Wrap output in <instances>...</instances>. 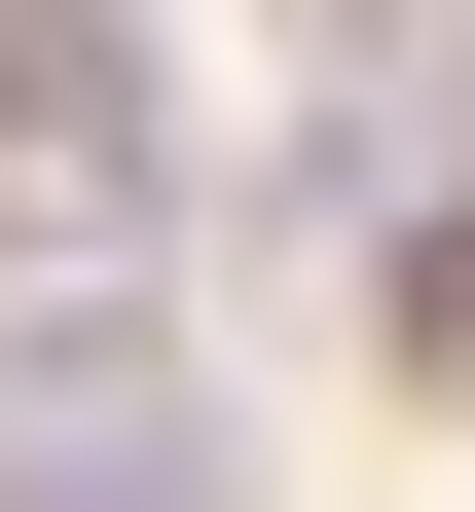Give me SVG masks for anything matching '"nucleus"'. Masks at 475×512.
Wrapping results in <instances>:
<instances>
[{
    "instance_id": "2",
    "label": "nucleus",
    "mask_w": 475,
    "mask_h": 512,
    "mask_svg": "<svg viewBox=\"0 0 475 512\" xmlns=\"http://www.w3.org/2000/svg\"><path fill=\"white\" fill-rule=\"evenodd\" d=\"M402 366L475 403V183H402Z\"/></svg>"
},
{
    "instance_id": "1",
    "label": "nucleus",
    "mask_w": 475,
    "mask_h": 512,
    "mask_svg": "<svg viewBox=\"0 0 475 512\" xmlns=\"http://www.w3.org/2000/svg\"><path fill=\"white\" fill-rule=\"evenodd\" d=\"M0 403H37V439H0V512H256V439L183 403V330L110 293V256L37 293V366H0Z\"/></svg>"
}]
</instances>
